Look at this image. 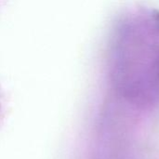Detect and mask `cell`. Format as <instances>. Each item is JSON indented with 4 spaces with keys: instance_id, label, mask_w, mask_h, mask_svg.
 <instances>
[{
    "instance_id": "1",
    "label": "cell",
    "mask_w": 159,
    "mask_h": 159,
    "mask_svg": "<svg viewBox=\"0 0 159 159\" xmlns=\"http://www.w3.org/2000/svg\"><path fill=\"white\" fill-rule=\"evenodd\" d=\"M0 107H1V97H0Z\"/></svg>"
}]
</instances>
